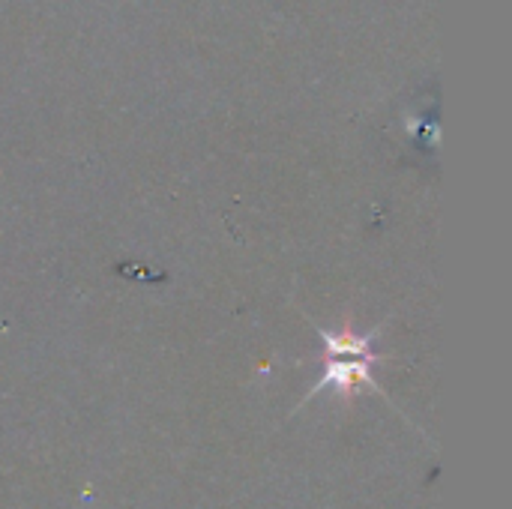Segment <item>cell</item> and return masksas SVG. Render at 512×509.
Listing matches in <instances>:
<instances>
[{"instance_id":"obj_1","label":"cell","mask_w":512,"mask_h":509,"mask_svg":"<svg viewBox=\"0 0 512 509\" xmlns=\"http://www.w3.org/2000/svg\"><path fill=\"white\" fill-rule=\"evenodd\" d=\"M378 360H381V357H327L324 375L315 381V387L309 390L306 402L315 399L321 390H336L339 396H351L357 387L378 390L375 381H372V366H375Z\"/></svg>"},{"instance_id":"obj_2","label":"cell","mask_w":512,"mask_h":509,"mask_svg":"<svg viewBox=\"0 0 512 509\" xmlns=\"http://www.w3.org/2000/svg\"><path fill=\"white\" fill-rule=\"evenodd\" d=\"M318 336H321V342H324V351H327V357H381V354H375L372 351V339H375V333L372 336H360V333H354V330H321L318 327Z\"/></svg>"}]
</instances>
